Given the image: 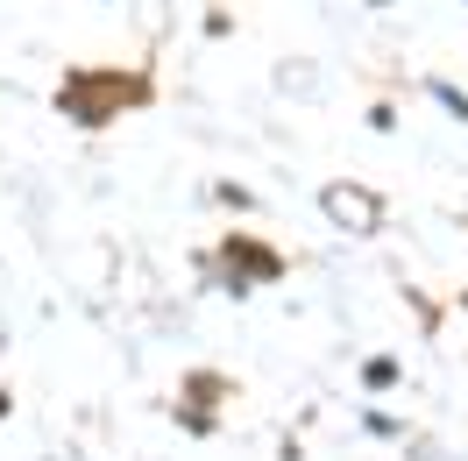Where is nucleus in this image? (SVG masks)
<instances>
[{"label":"nucleus","mask_w":468,"mask_h":461,"mask_svg":"<svg viewBox=\"0 0 468 461\" xmlns=\"http://www.w3.org/2000/svg\"><path fill=\"white\" fill-rule=\"evenodd\" d=\"M0 412H7V397H0Z\"/></svg>","instance_id":"nucleus-2"},{"label":"nucleus","mask_w":468,"mask_h":461,"mask_svg":"<svg viewBox=\"0 0 468 461\" xmlns=\"http://www.w3.org/2000/svg\"><path fill=\"white\" fill-rule=\"evenodd\" d=\"M334 213H341V220H348V213H355V220H370L376 206H370V199H348V192H334Z\"/></svg>","instance_id":"nucleus-1"}]
</instances>
